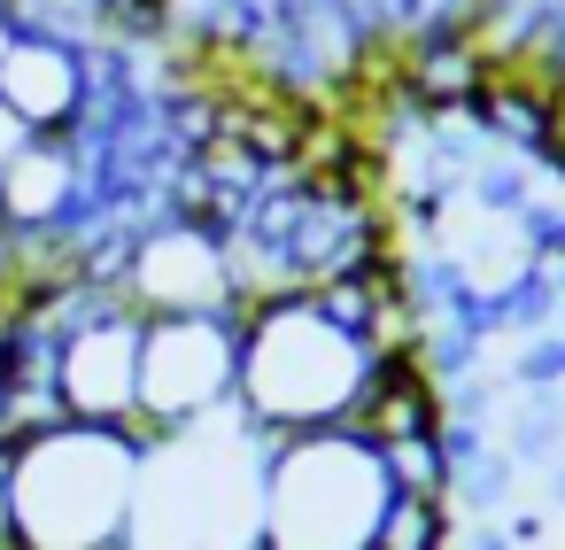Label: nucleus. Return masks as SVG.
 I'll return each instance as SVG.
<instances>
[{
  "label": "nucleus",
  "mask_w": 565,
  "mask_h": 550,
  "mask_svg": "<svg viewBox=\"0 0 565 550\" xmlns=\"http://www.w3.org/2000/svg\"><path fill=\"white\" fill-rule=\"evenodd\" d=\"M387 364L395 357L364 326L326 310L318 295H271V303L241 310V395H233V411L264 442L356 426Z\"/></svg>",
  "instance_id": "nucleus-1"
},
{
  "label": "nucleus",
  "mask_w": 565,
  "mask_h": 550,
  "mask_svg": "<svg viewBox=\"0 0 565 550\" xmlns=\"http://www.w3.org/2000/svg\"><path fill=\"white\" fill-rule=\"evenodd\" d=\"M0 9H9V0H0Z\"/></svg>",
  "instance_id": "nucleus-12"
},
{
  "label": "nucleus",
  "mask_w": 565,
  "mask_h": 550,
  "mask_svg": "<svg viewBox=\"0 0 565 550\" xmlns=\"http://www.w3.org/2000/svg\"><path fill=\"white\" fill-rule=\"evenodd\" d=\"M387 504H395V473L372 434L326 426V434L264 442L256 550H380Z\"/></svg>",
  "instance_id": "nucleus-4"
},
{
  "label": "nucleus",
  "mask_w": 565,
  "mask_h": 550,
  "mask_svg": "<svg viewBox=\"0 0 565 550\" xmlns=\"http://www.w3.org/2000/svg\"><path fill=\"white\" fill-rule=\"evenodd\" d=\"M140 334H148V318L125 310L109 287L63 334H47V380H55L63 419H86V426L140 419Z\"/></svg>",
  "instance_id": "nucleus-7"
},
{
  "label": "nucleus",
  "mask_w": 565,
  "mask_h": 550,
  "mask_svg": "<svg viewBox=\"0 0 565 550\" xmlns=\"http://www.w3.org/2000/svg\"><path fill=\"white\" fill-rule=\"evenodd\" d=\"M109 295L140 318H241V279H233L225 225H210L194 210H171V218L140 225L125 241V264H117Z\"/></svg>",
  "instance_id": "nucleus-6"
},
{
  "label": "nucleus",
  "mask_w": 565,
  "mask_h": 550,
  "mask_svg": "<svg viewBox=\"0 0 565 550\" xmlns=\"http://www.w3.org/2000/svg\"><path fill=\"white\" fill-rule=\"evenodd\" d=\"M256 511H264V434L241 411H225L194 434L148 442L125 550H256Z\"/></svg>",
  "instance_id": "nucleus-3"
},
{
  "label": "nucleus",
  "mask_w": 565,
  "mask_h": 550,
  "mask_svg": "<svg viewBox=\"0 0 565 550\" xmlns=\"http://www.w3.org/2000/svg\"><path fill=\"white\" fill-rule=\"evenodd\" d=\"M9 47H17V17L0 9V63H9Z\"/></svg>",
  "instance_id": "nucleus-11"
},
{
  "label": "nucleus",
  "mask_w": 565,
  "mask_h": 550,
  "mask_svg": "<svg viewBox=\"0 0 565 550\" xmlns=\"http://www.w3.org/2000/svg\"><path fill=\"white\" fill-rule=\"evenodd\" d=\"M380 550H449V496L395 488V504L380 519Z\"/></svg>",
  "instance_id": "nucleus-9"
},
{
  "label": "nucleus",
  "mask_w": 565,
  "mask_h": 550,
  "mask_svg": "<svg viewBox=\"0 0 565 550\" xmlns=\"http://www.w3.org/2000/svg\"><path fill=\"white\" fill-rule=\"evenodd\" d=\"M148 442L132 426L55 419L9 442V550H125Z\"/></svg>",
  "instance_id": "nucleus-2"
},
{
  "label": "nucleus",
  "mask_w": 565,
  "mask_h": 550,
  "mask_svg": "<svg viewBox=\"0 0 565 550\" xmlns=\"http://www.w3.org/2000/svg\"><path fill=\"white\" fill-rule=\"evenodd\" d=\"M32 140H40V133H32V125H24V117H17L9 102H0V171H9V163H17V156H24Z\"/></svg>",
  "instance_id": "nucleus-10"
},
{
  "label": "nucleus",
  "mask_w": 565,
  "mask_h": 550,
  "mask_svg": "<svg viewBox=\"0 0 565 550\" xmlns=\"http://www.w3.org/2000/svg\"><path fill=\"white\" fill-rule=\"evenodd\" d=\"M0 102H9L40 140H71L94 117V71L78 40L63 32H17L9 63H0Z\"/></svg>",
  "instance_id": "nucleus-8"
},
{
  "label": "nucleus",
  "mask_w": 565,
  "mask_h": 550,
  "mask_svg": "<svg viewBox=\"0 0 565 550\" xmlns=\"http://www.w3.org/2000/svg\"><path fill=\"white\" fill-rule=\"evenodd\" d=\"M241 395V318H148L140 334V442L194 434Z\"/></svg>",
  "instance_id": "nucleus-5"
}]
</instances>
